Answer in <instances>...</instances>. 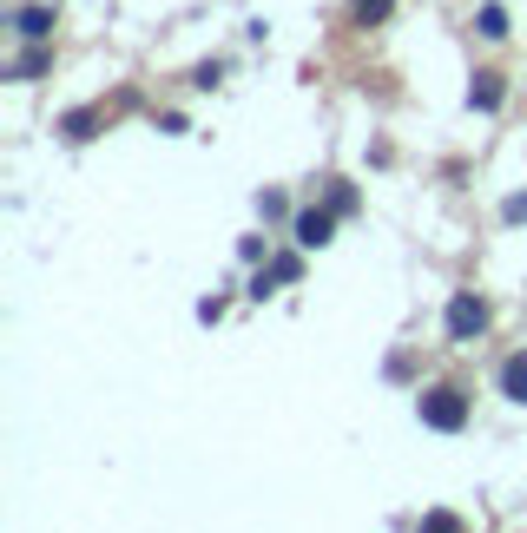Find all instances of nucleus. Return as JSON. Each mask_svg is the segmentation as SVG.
<instances>
[{
  "instance_id": "nucleus-1",
  "label": "nucleus",
  "mask_w": 527,
  "mask_h": 533,
  "mask_svg": "<svg viewBox=\"0 0 527 533\" xmlns=\"http://www.w3.org/2000/svg\"><path fill=\"white\" fill-rule=\"evenodd\" d=\"M422 422H429V428H442V435H455V428L468 422L462 395H455V389H435V395H422Z\"/></svg>"
},
{
  "instance_id": "nucleus-2",
  "label": "nucleus",
  "mask_w": 527,
  "mask_h": 533,
  "mask_svg": "<svg viewBox=\"0 0 527 533\" xmlns=\"http://www.w3.org/2000/svg\"><path fill=\"white\" fill-rule=\"evenodd\" d=\"M488 330V310H481L475 297H455L448 303V336H481Z\"/></svg>"
},
{
  "instance_id": "nucleus-3",
  "label": "nucleus",
  "mask_w": 527,
  "mask_h": 533,
  "mask_svg": "<svg viewBox=\"0 0 527 533\" xmlns=\"http://www.w3.org/2000/svg\"><path fill=\"white\" fill-rule=\"evenodd\" d=\"M297 244H304V251L330 244V218H323V211H304V218H297Z\"/></svg>"
},
{
  "instance_id": "nucleus-4",
  "label": "nucleus",
  "mask_w": 527,
  "mask_h": 533,
  "mask_svg": "<svg viewBox=\"0 0 527 533\" xmlns=\"http://www.w3.org/2000/svg\"><path fill=\"white\" fill-rule=\"evenodd\" d=\"M501 389H508V402H527V356L501 362Z\"/></svg>"
},
{
  "instance_id": "nucleus-5",
  "label": "nucleus",
  "mask_w": 527,
  "mask_h": 533,
  "mask_svg": "<svg viewBox=\"0 0 527 533\" xmlns=\"http://www.w3.org/2000/svg\"><path fill=\"white\" fill-rule=\"evenodd\" d=\"M47 27H53V14H47V7H27V14H20V33H27V40H40Z\"/></svg>"
},
{
  "instance_id": "nucleus-6",
  "label": "nucleus",
  "mask_w": 527,
  "mask_h": 533,
  "mask_svg": "<svg viewBox=\"0 0 527 533\" xmlns=\"http://www.w3.org/2000/svg\"><path fill=\"white\" fill-rule=\"evenodd\" d=\"M475 106H501V79H495V73H481V86H475Z\"/></svg>"
},
{
  "instance_id": "nucleus-7",
  "label": "nucleus",
  "mask_w": 527,
  "mask_h": 533,
  "mask_svg": "<svg viewBox=\"0 0 527 533\" xmlns=\"http://www.w3.org/2000/svg\"><path fill=\"white\" fill-rule=\"evenodd\" d=\"M481 33H488V40H501V33H508V14H501V7H488V14H481Z\"/></svg>"
},
{
  "instance_id": "nucleus-8",
  "label": "nucleus",
  "mask_w": 527,
  "mask_h": 533,
  "mask_svg": "<svg viewBox=\"0 0 527 533\" xmlns=\"http://www.w3.org/2000/svg\"><path fill=\"white\" fill-rule=\"evenodd\" d=\"M356 14H363V20H383V14H389V0H356Z\"/></svg>"
}]
</instances>
